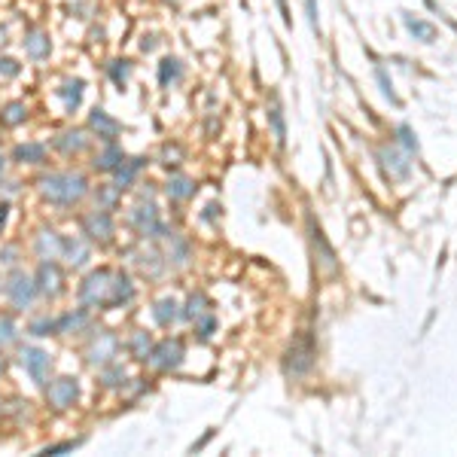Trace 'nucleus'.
Here are the masks:
<instances>
[{"instance_id":"aec40b11","label":"nucleus","mask_w":457,"mask_h":457,"mask_svg":"<svg viewBox=\"0 0 457 457\" xmlns=\"http://www.w3.org/2000/svg\"><path fill=\"white\" fill-rule=\"evenodd\" d=\"M125 162V152H122V147H116L113 141H107V147L101 156H95V168L98 171H116V168Z\"/></svg>"},{"instance_id":"b1692460","label":"nucleus","mask_w":457,"mask_h":457,"mask_svg":"<svg viewBox=\"0 0 457 457\" xmlns=\"http://www.w3.org/2000/svg\"><path fill=\"white\" fill-rule=\"evenodd\" d=\"M25 119H28V107L21 101H12V104H6L3 110H0V125H3V128H15V125H21Z\"/></svg>"},{"instance_id":"a19ab883","label":"nucleus","mask_w":457,"mask_h":457,"mask_svg":"<svg viewBox=\"0 0 457 457\" xmlns=\"http://www.w3.org/2000/svg\"><path fill=\"white\" fill-rule=\"evenodd\" d=\"M400 141L406 143V150H409V152H418V137L411 134V128H409V125H400Z\"/></svg>"},{"instance_id":"4c0bfd02","label":"nucleus","mask_w":457,"mask_h":457,"mask_svg":"<svg viewBox=\"0 0 457 457\" xmlns=\"http://www.w3.org/2000/svg\"><path fill=\"white\" fill-rule=\"evenodd\" d=\"M116 195H119V189H116V186H98V192H95V198H98V208L110 210L113 204H116Z\"/></svg>"},{"instance_id":"49530a36","label":"nucleus","mask_w":457,"mask_h":457,"mask_svg":"<svg viewBox=\"0 0 457 457\" xmlns=\"http://www.w3.org/2000/svg\"><path fill=\"white\" fill-rule=\"evenodd\" d=\"M152 46H156V40H152V37H147V40H143V43H141V49H143V52H150V49H152Z\"/></svg>"},{"instance_id":"58836bf2","label":"nucleus","mask_w":457,"mask_h":457,"mask_svg":"<svg viewBox=\"0 0 457 457\" xmlns=\"http://www.w3.org/2000/svg\"><path fill=\"white\" fill-rule=\"evenodd\" d=\"M195 326H198V335L201 339H210V332H213V326H217V320H213V314H201L195 320Z\"/></svg>"},{"instance_id":"c03bdc74","label":"nucleus","mask_w":457,"mask_h":457,"mask_svg":"<svg viewBox=\"0 0 457 457\" xmlns=\"http://www.w3.org/2000/svg\"><path fill=\"white\" fill-rule=\"evenodd\" d=\"M278 6H280V15H284L287 25H293V19H289V10H287V0H278Z\"/></svg>"},{"instance_id":"bb28decb","label":"nucleus","mask_w":457,"mask_h":457,"mask_svg":"<svg viewBox=\"0 0 457 457\" xmlns=\"http://www.w3.org/2000/svg\"><path fill=\"white\" fill-rule=\"evenodd\" d=\"M150 350H152V339L143 330H137L132 339H128V354H132L134 360H147Z\"/></svg>"},{"instance_id":"9d476101","label":"nucleus","mask_w":457,"mask_h":457,"mask_svg":"<svg viewBox=\"0 0 457 457\" xmlns=\"http://www.w3.org/2000/svg\"><path fill=\"white\" fill-rule=\"evenodd\" d=\"M82 235H89L91 241H110L113 238V217L104 208L91 210L86 219H82Z\"/></svg>"},{"instance_id":"f03ea898","label":"nucleus","mask_w":457,"mask_h":457,"mask_svg":"<svg viewBox=\"0 0 457 457\" xmlns=\"http://www.w3.org/2000/svg\"><path fill=\"white\" fill-rule=\"evenodd\" d=\"M89 192V180L76 171H58V174H46L40 180V195L46 201L58 204V208H71V204L82 201Z\"/></svg>"},{"instance_id":"f704fd0d","label":"nucleus","mask_w":457,"mask_h":457,"mask_svg":"<svg viewBox=\"0 0 457 457\" xmlns=\"http://www.w3.org/2000/svg\"><path fill=\"white\" fill-rule=\"evenodd\" d=\"M19 339V330H15V323L10 317H0V350L6 345H12V341Z\"/></svg>"},{"instance_id":"f8f14e48","label":"nucleus","mask_w":457,"mask_h":457,"mask_svg":"<svg viewBox=\"0 0 457 457\" xmlns=\"http://www.w3.org/2000/svg\"><path fill=\"white\" fill-rule=\"evenodd\" d=\"M61 244H64V238H58V232L43 228L34 241V253L40 256V262H55V259H61Z\"/></svg>"},{"instance_id":"f257e3e1","label":"nucleus","mask_w":457,"mask_h":457,"mask_svg":"<svg viewBox=\"0 0 457 457\" xmlns=\"http://www.w3.org/2000/svg\"><path fill=\"white\" fill-rule=\"evenodd\" d=\"M134 299V284L128 274L98 269L91 271L80 287V302L86 308H119Z\"/></svg>"},{"instance_id":"9b49d317","label":"nucleus","mask_w":457,"mask_h":457,"mask_svg":"<svg viewBox=\"0 0 457 457\" xmlns=\"http://www.w3.org/2000/svg\"><path fill=\"white\" fill-rule=\"evenodd\" d=\"M34 280H37V293L46 296V299H55L61 293V269L55 262H40Z\"/></svg>"},{"instance_id":"2f4dec72","label":"nucleus","mask_w":457,"mask_h":457,"mask_svg":"<svg viewBox=\"0 0 457 457\" xmlns=\"http://www.w3.org/2000/svg\"><path fill=\"white\" fill-rule=\"evenodd\" d=\"M311 235H314V247H320V262H323V269L326 271H335V253L330 250V244H326L323 232L314 226V228H311Z\"/></svg>"},{"instance_id":"c756f323","label":"nucleus","mask_w":457,"mask_h":457,"mask_svg":"<svg viewBox=\"0 0 457 457\" xmlns=\"http://www.w3.org/2000/svg\"><path fill=\"white\" fill-rule=\"evenodd\" d=\"M168 195H171L174 201L192 198L195 195V183L189 180V177H171V183H168Z\"/></svg>"},{"instance_id":"7ed1b4c3","label":"nucleus","mask_w":457,"mask_h":457,"mask_svg":"<svg viewBox=\"0 0 457 457\" xmlns=\"http://www.w3.org/2000/svg\"><path fill=\"white\" fill-rule=\"evenodd\" d=\"M314 366V341H311V335L308 332H302L299 339L293 341V348L287 350V363H284V369H287V375H293V378H302L305 372Z\"/></svg>"},{"instance_id":"de8ad7c7","label":"nucleus","mask_w":457,"mask_h":457,"mask_svg":"<svg viewBox=\"0 0 457 457\" xmlns=\"http://www.w3.org/2000/svg\"><path fill=\"white\" fill-rule=\"evenodd\" d=\"M3 223H6V204H0V228H3Z\"/></svg>"},{"instance_id":"ea45409f","label":"nucleus","mask_w":457,"mask_h":457,"mask_svg":"<svg viewBox=\"0 0 457 457\" xmlns=\"http://www.w3.org/2000/svg\"><path fill=\"white\" fill-rule=\"evenodd\" d=\"M21 64L15 58H0V76H19Z\"/></svg>"},{"instance_id":"cd10ccee","label":"nucleus","mask_w":457,"mask_h":457,"mask_svg":"<svg viewBox=\"0 0 457 457\" xmlns=\"http://www.w3.org/2000/svg\"><path fill=\"white\" fill-rule=\"evenodd\" d=\"M125 378H128V372L122 363L113 360V363L101 366V384L104 387H119V384H125Z\"/></svg>"},{"instance_id":"09e8293b","label":"nucleus","mask_w":457,"mask_h":457,"mask_svg":"<svg viewBox=\"0 0 457 457\" xmlns=\"http://www.w3.org/2000/svg\"><path fill=\"white\" fill-rule=\"evenodd\" d=\"M3 369H6V360H3V357H0V375H3Z\"/></svg>"},{"instance_id":"4468645a","label":"nucleus","mask_w":457,"mask_h":457,"mask_svg":"<svg viewBox=\"0 0 457 457\" xmlns=\"http://www.w3.org/2000/svg\"><path fill=\"white\" fill-rule=\"evenodd\" d=\"M25 49H28V55L30 58H49V52H52V40H49V34L40 28H34V30H28L25 34Z\"/></svg>"},{"instance_id":"c85d7f7f","label":"nucleus","mask_w":457,"mask_h":457,"mask_svg":"<svg viewBox=\"0 0 457 457\" xmlns=\"http://www.w3.org/2000/svg\"><path fill=\"white\" fill-rule=\"evenodd\" d=\"M406 28L411 30V34L418 37V40H424V43H433V37H436V28L430 25V21H424V19H415V15H406Z\"/></svg>"},{"instance_id":"37998d69","label":"nucleus","mask_w":457,"mask_h":457,"mask_svg":"<svg viewBox=\"0 0 457 457\" xmlns=\"http://www.w3.org/2000/svg\"><path fill=\"white\" fill-rule=\"evenodd\" d=\"M73 445H76V442H58V445H49V448H43V454H61V451H71Z\"/></svg>"},{"instance_id":"0eeeda50","label":"nucleus","mask_w":457,"mask_h":457,"mask_svg":"<svg viewBox=\"0 0 457 457\" xmlns=\"http://www.w3.org/2000/svg\"><path fill=\"white\" fill-rule=\"evenodd\" d=\"M116 354H119V339L113 332H107V330L98 332L95 339L89 341V348H86L89 366H107V363L116 360Z\"/></svg>"},{"instance_id":"39448f33","label":"nucleus","mask_w":457,"mask_h":457,"mask_svg":"<svg viewBox=\"0 0 457 457\" xmlns=\"http://www.w3.org/2000/svg\"><path fill=\"white\" fill-rule=\"evenodd\" d=\"M147 363L159 372L177 369V366L183 363V341L180 339H165V341H159V345H152Z\"/></svg>"},{"instance_id":"dca6fc26","label":"nucleus","mask_w":457,"mask_h":457,"mask_svg":"<svg viewBox=\"0 0 457 457\" xmlns=\"http://www.w3.org/2000/svg\"><path fill=\"white\" fill-rule=\"evenodd\" d=\"M61 259H67L73 269H80V265L89 262V244L82 238H64V244H61Z\"/></svg>"},{"instance_id":"4be33fe9","label":"nucleus","mask_w":457,"mask_h":457,"mask_svg":"<svg viewBox=\"0 0 457 457\" xmlns=\"http://www.w3.org/2000/svg\"><path fill=\"white\" fill-rule=\"evenodd\" d=\"M82 91H86V82H82V80H67L64 86L58 89V98H64L67 113H73L76 107L82 104Z\"/></svg>"},{"instance_id":"79ce46f5","label":"nucleus","mask_w":457,"mask_h":457,"mask_svg":"<svg viewBox=\"0 0 457 457\" xmlns=\"http://www.w3.org/2000/svg\"><path fill=\"white\" fill-rule=\"evenodd\" d=\"M375 76H378V82H381V89H384V95H387V98H391V101H393V104H400V101H396V95H393V86H391V80H387V73H384V71H381V67H378V71H375Z\"/></svg>"},{"instance_id":"8fccbe9b","label":"nucleus","mask_w":457,"mask_h":457,"mask_svg":"<svg viewBox=\"0 0 457 457\" xmlns=\"http://www.w3.org/2000/svg\"><path fill=\"white\" fill-rule=\"evenodd\" d=\"M0 171H3V159H0Z\"/></svg>"},{"instance_id":"e433bc0d","label":"nucleus","mask_w":457,"mask_h":457,"mask_svg":"<svg viewBox=\"0 0 457 457\" xmlns=\"http://www.w3.org/2000/svg\"><path fill=\"white\" fill-rule=\"evenodd\" d=\"M269 119H271L274 137H278V143L284 147V141H287V128H284V116H280V107H278V104H274L271 110H269Z\"/></svg>"},{"instance_id":"423d86ee","label":"nucleus","mask_w":457,"mask_h":457,"mask_svg":"<svg viewBox=\"0 0 457 457\" xmlns=\"http://www.w3.org/2000/svg\"><path fill=\"white\" fill-rule=\"evenodd\" d=\"M6 296H10V302H12V308H19V311H25L34 305V299L40 293H37V280L30 278V274L25 271H15L10 280H6Z\"/></svg>"},{"instance_id":"f3484780","label":"nucleus","mask_w":457,"mask_h":457,"mask_svg":"<svg viewBox=\"0 0 457 457\" xmlns=\"http://www.w3.org/2000/svg\"><path fill=\"white\" fill-rule=\"evenodd\" d=\"M89 323H91L89 311L76 308V311H71V314H61L55 320V332H80V330H89Z\"/></svg>"},{"instance_id":"2eb2a0df","label":"nucleus","mask_w":457,"mask_h":457,"mask_svg":"<svg viewBox=\"0 0 457 457\" xmlns=\"http://www.w3.org/2000/svg\"><path fill=\"white\" fill-rule=\"evenodd\" d=\"M52 147H55L58 152H64V156H71V152H82L89 147V137L86 132H80V128H73V132H64L58 134L55 141H52Z\"/></svg>"},{"instance_id":"7c9ffc66","label":"nucleus","mask_w":457,"mask_h":457,"mask_svg":"<svg viewBox=\"0 0 457 457\" xmlns=\"http://www.w3.org/2000/svg\"><path fill=\"white\" fill-rule=\"evenodd\" d=\"M107 73H110V80L116 82L119 89H125L128 76H132V61H125V58H116V61H110V64H107Z\"/></svg>"},{"instance_id":"ddd939ff","label":"nucleus","mask_w":457,"mask_h":457,"mask_svg":"<svg viewBox=\"0 0 457 457\" xmlns=\"http://www.w3.org/2000/svg\"><path fill=\"white\" fill-rule=\"evenodd\" d=\"M89 125L95 128L98 137H101L104 143H107V141H113V137H116V134L122 132V125H119V122L110 116V113L104 110V107H95V110L89 113Z\"/></svg>"},{"instance_id":"a211bd4d","label":"nucleus","mask_w":457,"mask_h":457,"mask_svg":"<svg viewBox=\"0 0 457 457\" xmlns=\"http://www.w3.org/2000/svg\"><path fill=\"white\" fill-rule=\"evenodd\" d=\"M165 238H168V259H165V262L177 265V269H180V265H186L189 262V244L183 241L177 232H168Z\"/></svg>"},{"instance_id":"a878e982","label":"nucleus","mask_w":457,"mask_h":457,"mask_svg":"<svg viewBox=\"0 0 457 457\" xmlns=\"http://www.w3.org/2000/svg\"><path fill=\"white\" fill-rule=\"evenodd\" d=\"M183 76V64H180V58H162V64H159V82H162V86L168 89L171 86V82H177Z\"/></svg>"},{"instance_id":"473e14b6","label":"nucleus","mask_w":457,"mask_h":457,"mask_svg":"<svg viewBox=\"0 0 457 457\" xmlns=\"http://www.w3.org/2000/svg\"><path fill=\"white\" fill-rule=\"evenodd\" d=\"M134 262L141 265L143 271H150V274H159V271H162V265H156V262H159V253H156V250H141Z\"/></svg>"},{"instance_id":"6ab92c4d","label":"nucleus","mask_w":457,"mask_h":457,"mask_svg":"<svg viewBox=\"0 0 457 457\" xmlns=\"http://www.w3.org/2000/svg\"><path fill=\"white\" fill-rule=\"evenodd\" d=\"M180 305L177 302H174L171 299V296H165V299H159L156 302V308H152V317H156V323L159 326H165V330H168V326H174V323H177V317H180Z\"/></svg>"},{"instance_id":"6e6552de","label":"nucleus","mask_w":457,"mask_h":457,"mask_svg":"<svg viewBox=\"0 0 457 457\" xmlns=\"http://www.w3.org/2000/svg\"><path fill=\"white\" fill-rule=\"evenodd\" d=\"M21 366H25V372L37 387H46L52 372V357L43 348H21Z\"/></svg>"},{"instance_id":"5701e85b","label":"nucleus","mask_w":457,"mask_h":457,"mask_svg":"<svg viewBox=\"0 0 457 457\" xmlns=\"http://www.w3.org/2000/svg\"><path fill=\"white\" fill-rule=\"evenodd\" d=\"M381 156V162H384V168L393 174L396 180H402V177H409V162H406V156H400V152H393L391 147H384L378 152Z\"/></svg>"},{"instance_id":"3c124183","label":"nucleus","mask_w":457,"mask_h":457,"mask_svg":"<svg viewBox=\"0 0 457 457\" xmlns=\"http://www.w3.org/2000/svg\"><path fill=\"white\" fill-rule=\"evenodd\" d=\"M165 3H177V0H165Z\"/></svg>"},{"instance_id":"393cba45","label":"nucleus","mask_w":457,"mask_h":457,"mask_svg":"<svg viewBox=\"0 0 457 457\" xmlns=\"http://www.w3.org/2000/svg\"><path fill=\"white\" fill-rule=\"evenodd\" d=\"M15 162H28V165H40L46 159V147L43 143H21V147H15Z\"/></svg>"},{"instance_id":"c9c22d12","label":"nucleus","mask_w":457,"mask_h":457,"mask_svg":"<svg viewBox=\"0 0 457 457\" xmlns=\"http://www.w3.org/2000/svg\"><path fill=\"white\" fill-rule=\"evenodd\" d=\"M204 308H208V299H204L201 293H195L192 299H189V305H186V311H183V317L186 320H198L204 314Z\"/></svg>"},{"instance_id":"20e7f679","label":"nucleus","mask_w":457,"mask_h":457,"mask_svg":"<svg viewBox=\"0 0 457 457\" xmlns=\"http://www.w3.org/2000/svg\"><path fill=\"white\" fill-rule=\"evenodd\" d=\"M128 223H132L143 238H165L168 235V226L159 219V210L156 204H134L132 213H128Z\"/></svg>"},{"instance_id":"1a4fd4ad","label":"nucleus","mask_w":457,"mask_h":457,"mask_svg":"<svg viewBox=\"0 0 457 457\" xmlns=\"http://www.w3.org/2000/svg\"><path fill=\"white\" fill-rule=\"evenodd\" d=\"M46 400L55 411L71 409L76 400H80V381L76 378H55L49 387H46Z\"/></svg>"},{"instance_id":"412c9836","label":"nucleus","mask_w":457,"mask_h":457,"mask_svg":"<svg viewBox=\"0 0 457 457\" xmlns=\"http://www.w3.org/2000/svg\"><path fill=\"white\" fill-rule=\"evenodd\" d=\"M143 165H147V159H132V162H122V165L116 168V183H113V186H116L119 192H122V189H128V186L134 183L137 174H141Z\"/></svg>"},{"instance_id":"72a5a7b5","label":"nucleus","mask_w":457,"mask_h":457,"mask_svg":"<svg viewBox=\"0 0 457 457\" xmlns=\"http://www.w3.org/2000/svg\"><path fill=\"white\" fill-rule=\"evenodd\" d=\"M28 332H30V335H58V332H55V320H52V317H37V320H30Z\"/></svg>"},{"instance_id":"a18cd8bd","label":"nucleus","mask_w":457,"mask_h":457,"mask_svg":"<svg viewBox=\"0 0 457 457\" xmlns=\"http://www.w3.org/2000/svg\"><path fill=\"white\" fill-rule=\"evenodd\" d=\"M217 217V204H208V210H204V219H213Z\"/></svg>"}]
</instances>
